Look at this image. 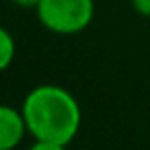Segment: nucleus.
<instances>
[{"label": "nucleus", "mask_w": 150, "mask_h": 150, "mask_svg": "<svg viewBox=\"0 0 150 150\" xmlns=\"http://www.w3.org/2000/svg\"><path fill=\"white\" fill-rule=\"evenodd\" d=\"M25 125L33 140L70 144L80 129L82 111L76 97L58 84L31 88L21 105Z\"/></svg>", "instance_id": "obj_1"}, {"label": "nucleus", "mask_w": 150, "mask_h": 150, "mask_svg": "<svg viewBox=\"0 0 150 150\" xmlns=\"http://www.w3.org/2000/svg\"><path fill=\"white\" fill-rule=\"evenodd\" d=\"M35 13L47 31L74 35L91 25L95 17V0H41Z\"/></svg>", "instance_id": "obj_2"}, {"label": "nucleus", "mask_w": 150, "mask_h": 150, "mask_svg": "<svg viewBox=\"0 0 150 150\" xmlns=\"http://www.w3.org/2000/svg\"><path fill=\"white\" fill-rule=\"evenodd\" d=\"M27 134L23 111L0 103V150L17 148Z\"/></svg>", "instance_id": "obj_3"}, {"label": "nucleus", "mask_w": 150, "mask_h": 150, "mask_svg": "<svg viewBox=\"0 0 150 150\" xmlns=\"http://www.w3.org/2000/svg\"><path fill=\"white\" fill-rule=\"evenodd\" d=\"M15 54H17L15 37L11 35L8 29H4L2 25H0V72H4V70L13 64Z\"/></svg>", "instance_id": "obj_4"}, {"label": "nucleus", "mask_w": 150, "mask_h": 150, "mask_svg": "<svg viewBox=\"0 0 150 150\" xmlns=\"http://www.w3.org/2000/svg\"><path fill=\"white\" fill-rule=\"evenodd\" d=\"M29 150H68V144L50 142V140H33Z\"/></svg>", "instance_id": "obj_5"}, {"label": "nucleus", "mask_w": 150, "mask_h": 150, "mask_svg": "<svg viewBox=\"0 0 150 150\" xmlns=\"http://www.w3.org/2000/svg\"><path fill=\"white\" fill-rule=\"evenodd\" d=\"M132 8H134L138 15L150 19V0H132Z\"/></svg>", "instance_id": "obj_6"}, {"label": "nucleus", "mask_w": 150, "mask_h": 150, "mask_svg": "<svg viewBox=\"0 0 150 150\" xmlns=\"http://www.w3.org/2000/svg\"><path fill=\"white\" fill-rule=\"evenodd\" d=\"M41 0H13V4H17L19 8H37Z\"/></svg>", "instance_id": "obj_7"}]
</instances>
